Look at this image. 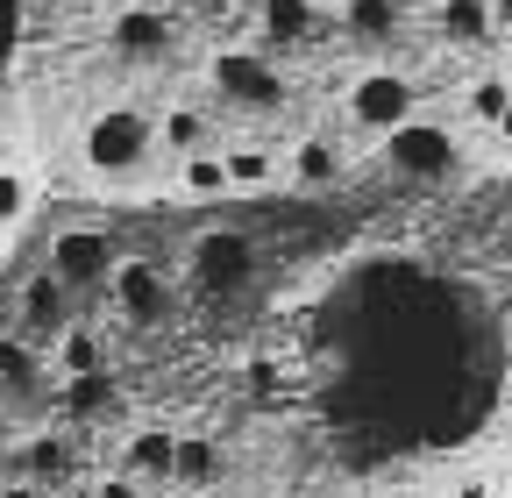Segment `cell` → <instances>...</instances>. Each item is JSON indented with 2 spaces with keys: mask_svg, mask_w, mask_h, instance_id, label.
Returning a JSON list of instances; mask_svg holds the SVG:
<instances>
[{
  "mask_svg": "<svg viewBox=\"0 0 512 498\" xmlns=\"http://www.w3.org/2000/svg\"><path fill=\"white\" fill-rule=\"evenodd\" d=\"M79 164L107 185H128V178H143L157 164V114L136 107V100H114L86 121V136H79Z\"/></svg>",
  "mask_w": 512,
  "mask_h": 498,
  "instance_id": "obj_1",
  "label": "cell"
},
{
  "mask_svg": "<svg viewBox=\"0 0 512 498\" xmlns=\"http://www.w3.org/2000/svg\"><path fill=\"white\" fill-rule=\"evenodd\" d=\"M107 306H114V321H121V328L150 335V328H164V321H171V306H178V278H171L157 257H121V264L107 271Z\"/></svg>",
  "mask_w": 512,
  "mask_h": 498,
  "instance_id": "obj_2",
  "label": "cell"
},
{
  "mask_svg": "<svg viewBox=\"0 0 512 498\" xmlns=\"http://www.w3.org/2000/svg\"><path fill=\"white\" fill-rule=\"evenodd\" d=\"M121 264V249H114V235L107 228H93V221H72V228H57L50 235V249H43V271L72 292V299H86V292H107V271Z\"/></svg>",
  "mask_w": 512,
  "mask_h": 498,
  "instance_id": "obj_3",
  "label": "cell"
},
{
  "mask_svg": "<svg viewBox=\"0 0 512 498\" xmlns=\"http://www.w3.org/2000/svg\"><path fill=\"white\" fill-rule=\"evenodd\" d=\"M207 86H214L221 107H242V114H278L285 107V72L271 65V50H214Z\"/></svg>",
  "mask_w": 512,
  "mask_h": 498,
  "instance_id": "obj_4",
  "label": "cell"
},
{
  "mask_svg": "<svg viewBox=\"0 0 512 498\" xmlns=\"http://www.w3.org/2000/svg\"><path fill=\"white\" fill-rule=\"evenodd\" d=\"M342 107H349V129H363V136H392L399 121H413L420 114V86L399 72V65H370V72H356L349 79V93H342Z\"/></svg>",
  "mask_w": 512,
  "mask_h": 498,
  "instance_id": "obj_5",
  "label": "cell"
},
{
  "mask_svg": "<svg viewBox=\"0 0 512 498\" xmlns=\"http://www.w3.org/2000/svg\"><path fill=\"white\" fill-rule=\"evenodd\" d=\"M384 164H392L399 178H413V185H441V178H456L463 143H456V129H448V121L413 114V121H399V129L384 136Z\"/></svg>",
  "mask_w": 512,
  "mask_h": 498,
  "instance_id": "obj_6",
  "label": "cell"
},
{
  "mask_svg": "<svg viewBox=\"0 0 512 498\" xmlns=\"http://www.w3.org/2000/svg\"><path fill=\"white\" fill-rule=\"evenodd\" d=\"M185 278L200 285L207 299L249 292V285H256V242H249L242 228H207L200 242H192V257H185Z\"/></svg>",
  "mask_w": 512,
  "mask_h": 498,
  "instance_id": "obj_7",
  "label": "cell"
},
{
  "mask_svg": "<svg viewBox=\"0 0 512 498\" xmlns=\"http://www.w3.org/2000/svg\"><path fill=\"white\" fill-rule=\"evenodd\" d=\"M72 321H79V314H72V292H64L50 271H29V278L15 285V306H8V328H15V335H29V342L50 349Z\"/></svg>",
  "mask_w": 512,
  "mask_h": 498,
  "instance_id": "obj_8",
  "label": "cell"
},
{
  "mask_svg": "<svg viewBox=\"0 0 512 498\" xmlns=\"http://www.w3.org/2000/svg\"><path fill=\"white\" fill-rule=\"evenodd\" d=\"M171 43H178V22L171 8H150V0H128L107 22V50L128 57V65H157V57H171Z\"/></svg>",
  "mask_w": 512,
  "mask_h": 498,
  "instance_id": "obj_9",
  "label": "cell"
},
{
  "mask_svg": "<svg viewBox=\"0 0 512 498\" xmlns=\"http://www.w3.org/2000/svg\"><path fill=\"white\" fill-rule=\"evenodd\" d=\"M50 399V349L29 335H0V406H36Z\"/></svg>",
  "mask_w": 512,
  "mask_h": 498,
  "instance_id": "obj_10",
  "label": "cell"
},
{
  "mask_svg": "<svg viewBox=\"0 0 512 498\" xmlns=\"http://www.w3.org/2000/svg\"><path fill=\"white\" fill-rule=\"evenodd\" d=\"M342 171H349V157H342V143L328 129H306L285 150V185H292V193H335Z\"/></svg>",
  "mask_w": 512,
  "mask_h": 498,
  "instance_id": "obj_11",
  "label": "cell"
},
{
  "mask_svg": "<svg viewBox=\"0 0 512 498\" xmlns=\"http://www.w3.org/2000/svg\"><path fill=\"white\" fill-rule=\"evenodd\" d=\"M214 136H221V121H214L207 100H171L157 114V164H178L192 150H214Z\"/></svg>",
  "mask_w": 512,
  "mask_h": 498,
  "instance_id": "obj_12",
  "label": "cell"
},
{
  "mask_svg": "<svg viewBox=\"0 0 512 498\" xmlns=\"http://www.w3.org/2000/svg\"><path fill=\"white\" fill-rule=\"evenodd\" d=\"M221 164H228V200L285 185V150H271V143H221Z\"/></svg>",
  "mask_w": 512,
  "mask_h": 498,
  "instance_id": "obj_13",
  "label": "cell"
},
{
  "mask_svg": "<svg viewBox=\"0 0 512 498\" xmlns=\"http://www.w3.org/2000/svg\"><path fill=\"white\" fill-rule=\"evenodd\" d=\"M93 370H114V349L93 321H72L50 342V378H93Z\"/></svg>",
  "mask_w": 512,
  "mask_h": 498,
  "instance_id": "obj_14",
  "label": "cell"
},
{
  "mask_svg": "<svg viewBox=\"0 0 512 498\" xmlns=\"http://www.w3.org/2000/svg\"><path fill=\"white\" fill-rule=\"evenodd\" d=\"M57 413L72 420V427L121 413V378H114V370H93V378H57Z\"/></svg>",
  "mask_w": 512,
  "mask_h": 498,
  "instance_id": "obj_15",
  "label": "cell"
},
{
  "mask_svg": "<svg viewBox=\"0 0 512 498\" xmlns=\"http://www.w3.org/2000/svg\"><path fill=\"white\" fill-rule=\"evenodd\" d=\"M22 477L43 484V491H64L79 477V442L72 434H29L22 442Z\"/></svg>",
  "mask_w": 512,
  "mask_h": 498,
  "instance_id": "obj_16",
  "label": "cell"
},
{
  "mask_svg": "<svg viewBox=\"0 0 512 498\" xmlns=\"http://www.w3.org/2000/svg\"><path fill=\"white\" fill-rule=\"evenodd\" d=\"M320 29V0H256V36H264V50H299L306 36Z\"/></svg>",
  "mask_w": 512,
  "mask_h": 498,
  "instance_id": "obj_17",
  "label": "cell"
},
{
  "mask_svg": "<svg viewBox=\"0 0 512 498\" xmlns=\"http://www.w3.org/2000/svg\"><path fill=\"white\" fill-rule=\"evenodd\" d=\"M171 193L192 200V207H207V200H228V164H221V143L214 150H192L171 164Z\"/></svg>",
  "mask_w": 512,
  "mask_h": 498,
  "instance_id": "obj_18",
  "label": "cell"
},
{
  "mask_svg": "<svg viewBox=\"0 0 512 498\" xmlns=\"http://www.w3.org/2000/svg\"><path fill=\"white\" fill-rule=\"evenodd\" d=\"M406 29V0H342V36L349 43H399Z\"/></svg>",
  "mask_w": 512,
  "mask_h": 498,
  "instance_id": "obj_19",
  "label": "cell"
},
{
  "mask_svg": "<svg viewBox=\"0 0 512 498\" xmlns=\"http://www.w3.org/2000/svg\"><path fill=\"white\" fill-rule=\"evenodd\" d=\"M171 449H178V434L136 427V434L121 442V477H136V484H171Z\"/></svg>",
  "mask_w": 512,
  "mask_h": 498,
  "instance_id": "obj_20",
  "label": "cell"
},
{
  "mask_svg": "<svg viewBox=\"0 0 512 498\" xmlns=\"http://www.w3.org/2000/svg\"><path fill=\"white\" fill-rule=\"evenodd\" d=\"M221 470H228L221 442H207V434H178V449H171V484L178 491H207V484H221Z\"/></svg>",
  "mask_w": 512,
  "mask_h": 498,
  "instance_id": "obj_21",
  "label": "cell"
},
{
  "mask_svg": "<svg viewBox=\"0 0 512 498\" xmlns=\"http://www.w3.org/2000/svg\"><path fill=\"white\" fill-rule=\"evenodd\" d=\"M434 22L456 50H477V43H491V0H441Z\"/></svg>",
  "mask_w": 512,
  "mask_h": 498,
  "instance_id": "obj_22",
  "label": "cell"
},
{
  "mask_svg": "<svg viewBox=\"0 0 512 498\" xmlns=\"http://www.w3.org/2000/svg\"><path fill=\"white\" fill-rule=\"evenodd\" d=\"M505 100H512V79H505V72H484V79H470V86H463V114H470V121H484V129H498Z\"/></svg>",
  "mask_w": 512,
  "mask_h": 498,
  "instance_id": "obj_23",
  "label": "cell"
},
{
  "mask_svg": "<svg viewBox=\"0 0 512 498\" xmlns=\"http://www.w3.org/2000/svg\"><path fill=\"white\" fill-rule=\"evenodd\" d=\"M29 207H36V185H29V171H22V164H0V235H8V228H22V221H29Z\"/></svg>",
  "mask_w": 512,
  "mask_h": 498,
  "instance_id": "obj_24",
  "label": "cell"
},
{
  "mask_svg": "<svg viewBox=\"0 0 512 498\" xmlns=\"http://www.w3.org/2000/svg\"><path fill=\"white\" fill-rule=\"evenodd\" d=\"M93 498H143V484H136V477H100Z\"/></svg>",
  "mask_w": 512,
  "mask_h": 498,
  "instance_id": "obj_25",
  "label": "cell"
},
{
  "mask_svg": "<svg viewBox=\"0 0 512 498\" xmlns=\"http://www.w3.org/2000/svg\"><path fill=\"white\" fill-rule=\"evenodd\" d=\"M0 498H50L43 484H29V477H8V484H0Z\"/></svg>",
  "mask_w": 512,
  "mask_h": 498,
  "instance_id": "obj_26",
  "label": "cell"
},
{
  "mask_svg": "<svg viewBox=\"0 0 512 498\" xmlns=\"http://www.w3.org/2000/svg\"><path fill=\"white\" fill-rule=\"evenodd\" d=\"M491 36H512V0H491Z\"/></svg>",
  "mask_w": 512,
  "mask_h": 498,
  "instance_id": "obj_27",
  "label": "cell"
},
{
  "mask_svg": "<svg viewBox=\"0 0 512 498\" xmlns=\"http://www.w3.org/2000/svg\"><path fill=\"white\" fill-rule=\"evenodd\" d=\"M456 498H491V484H484V477H463V484H456Z\"/></svg>",
  "mask_w": 512,
  "mask_h": 498,
  "instance_id": "obj_28",
  "label": "cell"
},
{
  "mask_svg": "<svg viewBox=\"0 0 512 498\" xmlns=\"http://www.w3.org/2000/svg\"><path fill=\"white\" fill-rule=\"evenodd\" d=\"M498 143L512 150V100H505V114H498Z\"/></svg>",
  "mask_w": 512,
  "mask_h": 498,
  "instance_id": "obj_29",
  "label": "cell"
},
{
  "mask_svg": "<svg viewBox=\"0 0 512 498\" xmlns=\"http://www.w3.org/2000/svg\"><path fill=\"white\" fill-rule=\"evenodd\" d=\"M0 434H8V406H0Z\"/></svg>",
  "mask_w": 512,
  "mask_h": 498,
  "instance_id": "obj_30",
  "label": "cell"
},
{
  "mask_svg": "<svg viewBox=\"0 0 512 498\" xmlns=\"http://www.w3.org/2000/svg\"><path fill=\"white\" fill-rule=\"evenodd\" d=\"M0 335H8V314H0Z\"/></svg>",
  "mask_w": 512,
  "mask_h": 498,
  "instance_id": "obj_31",
  "label": "cell"
}]
</instances>
